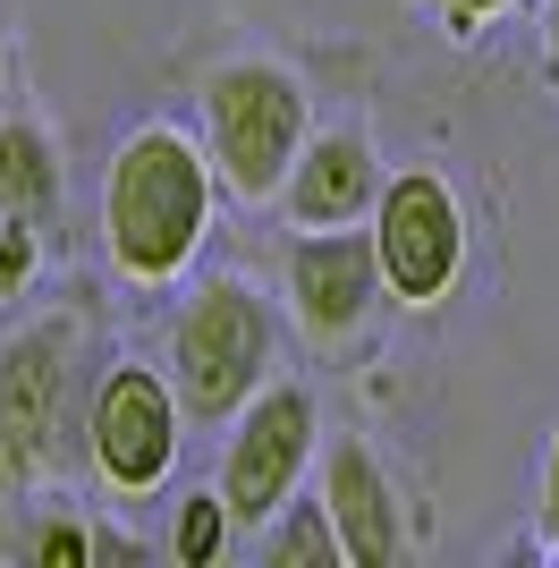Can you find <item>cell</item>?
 <instances>
[{"mask_svg": "<svg viewBox=\"0 0 559 568\" xmlns=\"http://www.w3.org/2000/svg\"><path fill=\"white\" fill-rule=\"evenodd\" d=\"M212 195H221L212 153L186 128H170V119L136 128L102 170V246H111V263L144 288L179 281L186 263L204 255Z\"/></svg>", "mask_w": 559, "mask_h": 568, "instance_id": "obj_1", "label": "cell"}, {"mask_svg": "<svg viewBox=\"0 0 559 568\" xmlns=\"http://www.w3.org/2000/svg\"><path fill=\"white\" fill-rule=\"evenodd\" d=\"M272 356H280V314L255 281H204L195 297L179 306L170 323V390H179V416L186 425H230L237 407L272 382Z\"/></svg>", "mask_w": 559, "mask_h": 568, "instance_id": "obj_2", "label": "cell"}, {"mask_svg": "<svg viewBox=\"0 0 559 568\" xmlns=\"http://www.w3.org/2000/svg\"><path fill=\"white\" fill-rule=\"evenodd\" d=\"M305 136H314V94L297 69L246 51L204 77V153L237 204H272Z\"/></svg>", "mask_w": 559, "mask_h": 568, "instance_id": "obj_3", "label": "cell"}, {"mask_svg": "<svg viewBox=\"0 0 559 568\" xmlns=\"http://www.w3.org/2000/svg\"><path fill=\"white\" fill-rule=\"evenodd\" d=\"M365 230H373L382 288L398 306H433L466 272V204L441 170H390L382 195H373V213H365Z\"/></svg>", "mask_w": 559, "mask_h": 568, "instance_id": "obj_4", "label": "cell"}, {"mask_svg": "<svg viewBox=\"0 0 559 568\" xmlns=\"http://www.w3.org/2000/svg\"><path fill=\"white\" fill-rule=\"evenodd\" d=\"M314 450H323L314 390H305V382H263L255 399L230 416V442H221V500H230V526L255 535L280 500L305 484Z\"/></svg>", "mask_w": 559, "mask_h": 568, "instance_id": "obj_5", "label": "cell"}, {"mask_svg": "<svg viewBox=\"0 0 559 568\" xmlns=\"http://www.w3.org/2000/svg\"><path fill=\"white\" fill-rule=\"evenodd\" d=\"M179 390H170L162 365H136V356H119L111 374L93 382L85 399V458L93 475L111 484V493H153L170 467H179Z\"/></svg>", "mask_w": 559, "mask_h": 568, "instance_id": "obj_6", "label": "cell"}, {"mask_svg": "<svg viewBox=\"0 0 559 568\" xmlns=\"http://www.w3.org/2000/svg\"><path fill=\"white\" fill-rule=\"evenodd\" d=\"M77 399V323H34L0 348V484H34L60 458Z\"/></svg>", "mask_w": 559, "mask_h": 568, "instance_id": "obj_7", "label": "cell"}, {"mask_svg": "<svg viewBox=\"0 0 559 568\" xmlns=\"http://www.w3.org/2000/svg\"><path fill=\"white\" fill-rule=\"evenodd\" d=\"M280 288H288L297 332H314V339L365 332V314L390 297V288H382V263H373V230H365V221L297 230L288 246H280Z\"/></svg>", "mask_w": 559, "mask_h": 568, "instance_id": "obj_8", "label": "cell"}, {"mask_svg": "<svg viewBox=\"0 0 559 568\" xmlns=\"http://www.w3.org/2000/svg\"><path fill=\"white\" fill-rule=\"evenodd\" d=\"M382 179H390L382 144L348 119V128H314V136L297 144V162H288V179H280L272 204L297 221V230H339V221H365L373 213Z\"/></svg>", "mask_w": 559, "mask_h": 568, "instance_id": "obj_9", "label": "cell"}, {"mask_svg": "<svg viewBox=\"0 0 559 568\" xmlns=\"http://www.w3.org/2000/svg\"><path fill=\"white\" fill-rule=\"evenodd\" d=\"M323 509H331V535H339V560L356 568H390L398 551H407V509H398L390 475H382V458L356 442V433H339L323 450Z\"/></svg>", "mask_w": 559, "mask_h": 568, "instance_id": "obj_10", "label": "cell"}, {"mask_svg": "<svg viewBox=\"0 0 559 568\" xmlns=\"http://www.w3.org/2000/svg\"><path fill=\"white\" fill-rule=\"evenodd\" d=\"M60 213V144H51L43 119H0V221H26L43 230Z\"/></svg>", "mask_w": 559, "mask_h": 568, "instance_id": "obj_11", "label": "cell"}, {"mask_svg": "<svg viewBox=\"0 0 559 568\" xmlns=\"http://www.w3.org/2000/svg\"><path fill=\"white\" fill-rule=\"evenodd\" d=\"M255 560L263 568H339V535H331V509L323 493H288L272 518L255 526Z\"/></svg>", "mask_w": 559, "mask_h": 568, "instance_id": "obj_12", "label": "cell"}, {"mask_svg": "<svg viewBox=\"0 0 559 568\" xmlns=\"http://www.w3.org/2000/svg\"><path fill=\"white\" fill-rule=\"evenodd\" d=\"M221 544H230V500H221V484H204V493L179 500V518H170V551H179L186 568H212V560H221Z\"/></svg>", "mask_w": 559, "mask_h": 568, "instance_id": "obj_13", "label": "cell"}, {"mask_svg": "<svg viewBox=\"0 0 559 568\" xmlns=\"http://www.w3.org/2000/svg\"><path fill=\"white\" fill-rule=\"evenodd\" d=\"M34 237H43V230H26V221H0V297H18V288L34 281Z\"/></svg>", "mask_w": 559, "mask_h": 568, "instance_id": "obj_14", "label": "cell"}, {"mask_svg": "<svg viewBox=\"0 0 559 568\" xmlns=\"http://www.w3.org/2000/svg\"><path fill=\"white\" fill-rule=\"evenodd\" d=\"M34 560L85 568V560H93V526H69V518H51V526H34Z\"/></svg>", "mask_w": 559, "mask_h": 568, "instance_id": "obj_15", "label": "cell"}, {"mask_svg": "<svg viewBox=\"0 0 559 568\" xmlns=\"http://www.w3.org/2000/svg\"><path fill=\"white\" fill-rule=\"evenodd\" d=\"M535 518H542V544L559 551V425L542 442V484H535Z\"/></svg>", "mask_w": 559, "mask_h": 568, "instance_id": "obj_16", "label": "cell"}, {"mask_svg": "<svg viewBox=\"0 0 559 568\" xmlns=\"http://www.w3.org/2000/svg\"><path fill=\"white\" fill-rule=\"evenodd\" d=\"M433 9H441V18H449V34H475V26H491V18H509L517 0H433Z\"/></svg>", "mask_w": 559, "mask_h": 568, "instance_id": "obj_17", "label": "cell"}, {"mask_svg": "<svg viewBox=\"0 0 559 568\" xmlns=\"http://www.w3.org/2000/svg\"><path fill=\"white\" fill-rule=\"evenodd\" d=\"M542 69L559 77V0H542Z\"/></svg>", "mask_w": 559, "mask_h": 568, "instance_id": "obj_18", "label": "cell"}]
</instances>
